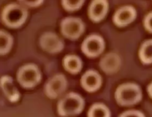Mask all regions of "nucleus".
Returning a JSON list of instances; mask_svg holds the SVG:
<instances>
[{
    "instance_id": "f3484780",
    "label": "nucleus",
    "mask_w": 152,
    "mask_h": 117,
    "mask_svg": "<svg viewBox=\"0 0 152 117\" xmlns=\"http://www.w3.org/2000/svg\"><path fill=\"white\" fill-rule=\"evenodd\" d=\"M119 59H118V57L116 55H113L111 54H107L104 56V57L101 59L100 62V66L101 68L104 71H109L111 70V67L113 66H116L119 61Z\"/></svg>"
},
{
    "instance_id": "9b49d317",
    "label": "nucleus",
    "mask_w": 152,
    "mask_h": 117,
    "mask_svg": "<svg viewBox=\"0 0 152 117\" xmlns=\"http://www.w3.org/2000/svg\"><path fill=\"white\" fill-rule=\"evenodd\" d=\"M108 9V3L106 1H94L89 8V17L94 22H99L105 16Z\"/></svg>"
},
{
    "instance_id": "aec40b11",
    "label": "nucleus",
    "mask_w": 152,
    "mask_h": 117,
    "mask_svg": "<svg viewBox=\"0 0 152 117\" xmlns=\"http://www.w3.org/2000/svg\"><path fill=\"white\" fill-rule=\"evenodd\" d=\"M120 117H145L140 112L131 110L126 112L123 113Z\"/></svg>"
},
{
    "instance_id": "4468645a",
    "label": "nucleus",
    "mask_w": 152,
    "mask_h": 117,
    "mask_svg": "<svg viewBox=\"0 0 152 117\" xmlns=\"http://www.w3.org/2000/svg\"><path fill=\"white\" fill-rule=\"evenodd\" d=\"M139 57L144 64L152 63V40L146 41L142 44L139 51Z\"/></svg>"
},
{
    "instance_id": "f257e3e1",
    "label": "nucleus",
    "mask_w": 152,
    "mask_h": 117,
    "mask_svg": "<svg viewBox=\"0 0 152 117\" xmlns=\"http://www.w3.org/2000/svg\"><path fill=\"white\" fill-rule=\"evenodd\" d=\"M28 16L26 9L23 6L12 3L6 6L2 13V20L7 26L12 28L21 27Z\"/></svg>"
},
{
    "instance_id": "39448f33",
    "label": "nucleus",
    "mask_w": 152,
    "mask_h": 117,
    "mask_svg": "<svg viewBox=\"0 0 152 117\" xmlns=\"http://www.w3.org/2000/svg\"><path fill=\"white\" fill-rule=\"evenodd\" d=\"M84 29V24L78 18H66L61 23L62 34L71 40L78 39L83 34Z\"/></svg>"
},
{
    "instance_id": "7ed1b4c3",
    "label": "nucleus",
    "mask_w": 152,
    "mask_h": 117,
    "mask_svg": "<svg viewBox=\"0 0 152 117\" xmlns=\"http://www.w3.org/2000/svg\"><path fill=\"white\" fill-rule=\"evenodd\" d=\"M141 90L138 86L134 84H124L117 88L115 93L116 101L122 105L135 104L141 100Z\"/></svg>"
},
{
    "instance_id": "4be33fe9",
    "label": "nucleus",
    "mask_w": 152,
    "mask_h": 117,
    "mask_svg": "<svg viewBox=\"0 0 152 117\" xmlns=\"http://www.w3.org/2000/svg\"><path fill=\"white\" fill-rule=\"evenodd\" d=\"M148 91L149 95L152 97V83H151V84L148 86Z\"/></svg>"
},
{
    "instance_id": "dca6fc26",
    "label": "nucleus",
    "mask_w": 152,
    "mask_h": 117,
    "mask_svg": "<svg viewBox=\"0 0 152 117\" xmlns=\"http://www.w3.org/2000/svg\"><path fill=\"white\" fill-rule=\"evenodd\" d=\"M88 117H110L109 110L101 104H96L91 106L88 114Z\"/></svg>"
},
{
    "instance_id": "6e6552de",
    "label": "nucleus",
    "mask_w": 152,
    "mask_h": 117,
    "mask_svg": "<svg viewBox=\"0 0 152 117\" xmlns=\"http://www.w3.org/2000/svg\"><path fill=\"white\" fill-rule=\"evenodd\" d=\"M66 79L63 75H56L48 82L45 87L47 96L51 99H55L62 94L66 87Z\"/></svg>"
},
{
    "instance_id": "20e7f679",
    "label": "nucleus",
    "mask_w": 152,
    "mask_h": 117,
    "mask_svg": "<svg viewBox=\"0 0 152 117\" xmlns=\"http://www.w3.org/2000/svg\"><path fill=\"white\" fill-rule=\"evenodd\" d=\"M17 78L18 83L25 88H31L40 82L41 75L36 65L27 64L21 67L18 71Z\"/></svg>"
},
{
    "instance_id": "6ab92c4d",
    "label": "nucleus",
    "mask_w": 152,
    "mask_h": 117,
    "mask_svg": "<svg viewBox=\"0 0 152 117\" xmlns=\"http://www.w3.org/2000/svg\"><path fill=\"white\" fill-rule=\"evenodd\" d=\"M144 26L147 31L152 33V12L148 14L145 18Z\"/></svg>"
},
{
    "instance_id": "ddd939ff",
    "label": "nucleus",
    "mask_w": 152,
    "mask_h": 117,
    "mask_svg": "<svg viewBox=\"0 0 152 117\" xmlns=\"http://www.w3.org/2000/svg\"><path fill=\"white\" fill-rule=\"evenodd\" d=\"M63 65L66 71L73 74L79 73L82 67L81 59L74 55L66 56L63 60Z\"/></svg>"
},
{
    "instance_id": "9d476101",
    "label": "nucleus",
    "mask_w": 152,
    "mask_h": 117,
    "mask_svg": "<svg viewBox=\"0 0 152 117\" xmlns=\"http://www.w3.org/2000/svg\"><path fill=\"white\" fill-rule=\"evenodd\" d=\"M101 83V77L94 70L87 71L81 79L82 86L88 92H94L97 90L100 87Z\"/></svg>"
},
{
    "instance_id": "423d86ee",
    "label": "nucleus",
    "mask_w": 152,
    "mask_h": 117,
    "mask_svg": "<svg viewBox=\"0 0 152 117\" xmlns=\"http://www.w3.org/2000/svg\"><path fill=\"white\" fill-rule=\"evenodd\" d=\"M104 47V42L101 36L91 35L84 40L82 44L81 50L87 57L95 58L103 52Z\"/></svg>"
},
{
    "instance_id": "2eb2a0df",
    "label": "nucleus",
    "mask_w": 152,
    "mask_h": 117,
    "mask_svg": "<svg viewBox=\"0 0 152 117\" xmlns=\"http://www.w3.org/2000/svg\"><path fill=\"white\" fill-rule=\"evenodd\" d=\"M13 43L11 36L5 31H1L0 33V54L5 55L10 51Z\"/></svg>"
},
{
    "instance_id": "f8f14e48",
    "label": "nucleus",
    "mask_w": 152,
    "mask_h": 117,
    "mask_svg": "<svg viewBox=\"0 0 152 117\" xmlns=\"http://www.w3.org/2000/svg\"><path fill=\"white\" fill-rule=\"evenodd\" d=\"M1 86L5 96L11 102H16L19 100L20 94L13 84L12 78L4 76L1 79Z\"/></svg>"
},
{
    "instance_id": "412c9836",
    "label": "nucleus",
    "mask_w": 152,
    "mask_h": 117,
    "mask_svg": "<svg viewBox=\"0 0 152 117\" xmlns=\"http://www.w3.org/2000/svg\"><path fill=\"white\" fill-rule=\"evenodd\" d=\"M22 3L30 7H37L40 6L43 1H20Z\"/></svg>"
},
{
    "instance_id": "a211bd4d",
    "label": "nucleus",
    "mask_w": 152,
    "mask_h": 117,
    "mask_svg": "<svg viewBox=\"0 0 152 117\" xmlns=\"http://www.w3.org/2000/svg\"><path fill=\"white\" fill-rule=\"evenodd\" d=\"M84 1H63L62 4L63 7L68 11L78 10L81 7L84 3Z\"/></svg>"
},
{
    "instance_id": "0eeeda50",
    "label": "nucleus",
    "mask_w": 152,
    "mask_h": 117,
    "mask_svg": "<svg viewBox=\"0 0 152 117\" xmlns=\"http://www.w3.org/2000/svg\"><path fill=\"white\" fill-rule=\"evenodd\" d=\"M39 43L43 50L52 54L60 52L64 48L63 40L56 34L51 32L43 34L40 38Z\"/></svg>"
},
{
    "instance_id": "1a4fd4ad",
    "label": "nucleus",
    "mask_w": 152,
    "mask_h": 117,
    "mask_svg": "<svg viewBox=\"0 0 152 117\" xmlns=\"http://www.w3.org/2000/svg\"><path fill=\"white\" fill-rule=\"evenodd\" d=\"M137 16V12L133 7L125 6L118 10L115 14L113 21L118 26L124 27L133 22Z\"/></svg>"
},
{
    "instance_id": "f03ea898",
    "label": "nucleus",
    "mask_w": 152,
    "mask_h": 117,
    "mask_svg": "<svg viewBox=\"0 0 152 117\" xmlns=\"http://www.w3.org/2000/svg\"><path fill=\"white\" fill-rule=\"evenodd\" d=\"M84 102L80 96L71 93L62 98L58 105L59 115L63 117L73 116L79 114L82 111Z\"/></svg>"
}]
</instances>
